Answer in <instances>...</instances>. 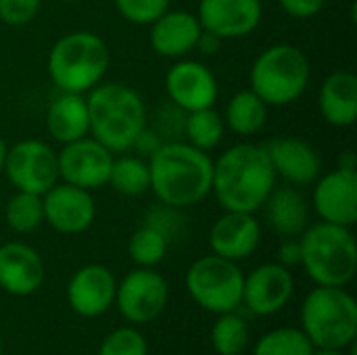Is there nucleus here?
I'll list each match as a JSON object with an SVG mask.
<instances>
[{
  "instance_id": "nucleus-1",
  "label": "nucleus",
  "mask_w": 357,
  "mask_h": 355,
  "mask_svg": "<svg viewBox=\"0 0 357 355\" xmlns=\"http://www.w3.org/2000/svg\"><path fill=\"white\" fill-rule=\"evenodd\" d=\"M276 182L278 178L261 144H234L213 161L211 195L224 211H259Z\"/></svg>"
},
{
  "instance_id": "nucleus-2",
  "label": "nucleus",
  "mask_w": 357,
  "mask_h": 355,
  "mask_svg": "<svg viewBox=\"0 0 357 355\" xmlns=\"http://www.w3.org/2000/svg\"><path fill=\"white\" fill-rule=\"evenodd\" d=\"M146 161L151 190L159 203L186 209L211 195L213 159L186 140L163 142Z\"/></svg>"
},
{
  "instance_id": "nucleus-3",
  "label": "nucleus",
  "mask_w": 357,
  "mask_h": 355,
  "mask_svg": "<svg viewBox=\"0 0 357 355\" xmlns=\"http://www.w3.org/2000/svg\"><path fill=\"white\" fill-rule=\"evenodd\" d=\"M86 103L90 136L111 153L132 151L149 117L140 94L132 86L119 82H100L88 92Z\"/></svg>"
},
{
  "instance_id": "nucleus-4",
  "label": "nucleus",
  "mask_w": 357,
  "mask_h": 355,
  "mask_svg": "<svg viewBox=\"0 0 357 355\" xmlns=\"http://www.w3.org/2000/svg\"><path fill=\"white\" fill-rule=\"evenodd\" d=\"M111 65L107 42L94 31H71L61 36L46 61L48 77L59 92L88 94L102 82Z\"/></svg>"
},
{
  "instance_id": "nucleus-5",
  "label": "nucleus",
  "mask_w": 357,
  "mask_h": 355,
  "mask_svg": "<svg viewBox=\"0 0 357 355\" xmlns=\"http://www.w3.org/2000/svg\"><path fill=\"white\" fill-rule=\"evenodd\" d=\"M301 266L318 287H347L357 272V245L351 228L318 222L299 234Z\"/></svg>"
},
{
  "instance_id": "nucleus-6",
  "label": "nucleus",
  "mask_w": 357,
  "mask_h": 355,
  "mask_svg": "<svg viewBox=\"0 0 357 355\" xmlns=\"http://www.w3.org/2000/svg\"><path fill=\"white\" fill-rule=\"evenodd\" d=\"M301 331L316 349H345L356 343L357 303L345 287H316L301 305Z\"/></svg>"
},
{
  "instance_id": "nucleus-7",
  "label": "nucleus",
  "mask_w": 357,
  "mask_h": 355,
  "mask_svg": "<svg viewBox=\"0 0 357 355\" xmlns=\"http://www.w3.org/2000/svg\"><path fill=\"white\" fill-rule=\"evenodd\" d=\"M312 77L307 54L293 44H274L257 54L251 65V90L268 107H287L301 98Z\"/></svg>"
},
{
  "instance_id": "nucleus-8",
  "label": "nucleus",
  "mask_w": 357,
  "mask_h": 355,
  "mask_svg": "<svg viewBox=\"0 0 357 355\" xmlns=\"http://www.w3.org/2000/svg\"><path fill=\"white\" fill-rule=\"evenodd\" d=\"M245 274L236 262L220 255L199 257L186 272V291L195 303L211 314L236 312L243 303Z\"/></svg>"
},
{
  "instance_id": "nucleus-9",
  "label": "nucleus",
  "mask_w": 357,
  "mask_h": 355,
  "mask_svg": "<svg viewBox=\"0 0 357 355\" xmlns=\"http://www.w3.org/2000/svg\"><path fill=\"white\" fill-rule=\"evenodd\" d=\"M8 182L21 192L44 195L59 178V157L56 151L44 140H21L6 151L4 169Z\"/></svg>"
},
{
  "instance_id": "nucleus-10",
  "label": "nucleus",
  "mask_w": 357,
  "mask_h": 355,
  "mask_svg": "<svg viewBox=\"0 0 357 355\" xmlns=\"http://www.w3.org/2000/svg\"><path fill=\"white\" fill-rule=\"evenodd\" d=\"M169 299L165 278L153 268L132 270L115 291V305L130 324H149L161 316Z\"/></svg>"
},
{
  "instance_id": "nucleus-11",
  "label": "nucleus",
  "mask_w": 357,
  "mask_h": 355,
  "mask_svg": "<svg viewBox=\"0 0 357 355\" xmlns=\"http://www.w3.org/2000/svg\"><path fill=\"white\" fill-rule=\"evenodd\" d=\"M56 157L59 178L63 182L94 192L107 186L115 153H111L92 136H84L75 142L63 144Z\"/></svg>"
},
{
  "instance_id": "nucleus-12",
  "label": "nucleus",
  "mask_w": 357,
  "mask_h": 355,
  "mask_svg": "<svg viewBox=\"0 0 357 355\" xmlns=\"http://www.w3.org/2000/svg\"><path fill=\"white\" fill-rule=\"evenodd\" d=\"M165 92L167 100H172L182 111H199L213 107L218 100V80L213 71L192 59H178L165 73Z\"/></svg>"
},
{
  "instance_id": "nucleus-13",
  "label": "nucleus",
  "mask_w": 357,
  "mask_h": 355,
  "mask_svg": "<svg viewBox=\"0 0 357 355\" xmlns=\"http://www.w3.org/2000/svg\"><path fill=\"white\" fill-rule=\"evenodd\" d=\"M44 222L59 234H82L96 218V203L90 190L56 182L42 195Z\"/></svg>"
},
{
  "instance_id": "nucleus-14",
  "label": "nucleus",
  "mask_w": 357,
  "mask_h": 355,
  "mask_svg": "<svg viewBox=\"0 0 357 355\" xmlns=\"http://www.w3.org/2000/svg\"><path fill=\"white\" fill-rule=\"evenodd\" d=\"M312 203L322 222L351 228L357 222V172L333 169L314 182Z\"/></svg>"
},
{
  "instance_id": "nucleus-15",
  "label": "nucleus",
  "mask_w": 357,
  "mask_h": 355,
  "mask_svg": "<svg viewBox=\"0 0 357 355\" xmlns=\"http://www.w3.org/2000/svg\"><path fill=\"white\" fill-rule=\"evenodd\" d=\"M117 280L102 264L79 268L67 282V303L82 318H98L115 303Z\"/></svg>"
},
{
  "instance_id": "nucleus-16",
  "label": "nucleus",
  "mask_w": 357,
  "mask_h": 355,
  "mask_svg": "<svg viewBox=\"0 0 357 355\" xmlns=\"http://www.w3.org/2000/svg\"><path fill=\"white\" fill-rule=\"evenodd\" d=\"M261 0H201L197 10L201 27L222 40L249 36L261 23Z\"/></svg>"
},
{
  "instance_id": "nucleus-17",
  "label": "nucleus",
  "mask_w": 357,
  "mask_h": 355,
  "mask_svg": "<svg viewBox=\"0 0 357 355\" xmlns=\"http://www.w3.org/2000/svg\"><path fill=\"white\" fill-rule=\"evenodd\" d=\"M276 178H282L291 186L314 184L322 174V159L318 151L303 138L278 136L264 144Z\"/></svg>"
},
{
  "instance_id": "nucleus-18",
  "label": "nucleus",
  "mask_w": 357,
  "mask_h": 355,
  "mask_svg": "<svg viewBox=\"0 0 357 355\" xmlns=\"http://www.w3.org/2000/svg\"><path fill=\"white\" fill-rule=\"evenodd\" d=\"M295 280L289 268L280 264H264L245 276L243 303L257 316L280 312L293 297Z\"/></svg>"
},
{
  "instance_id": "nucleus-19",
  "label": "nucleus",
  "mask_w": 357,
  "mask_h": 355,
  "mask_svg": "<svg viewBox=\"0 0 357 355\" xmlns=\"http://www.w3.org/2000/svg\"><path fill=\"white\" fill-rule=\"evenodd\" d=\"M261 243V224L255 213L226 211L209 230V247L213 255L230 262H243L251 257Z\"/></svg>"
},
{
  "instance_id": "nucleus-20",
  "label": "nucleus",
  "mask_w": 357,
  "mask_h": 355,
  "mask_svg": "<svg viewBox=\"0 0 357 355\" xmlns=\"http://www.w3.org/2000/svg\"><path fill=\"white\" fill-rule=\"evenodd\" d=\"M44 282V262L40 253L19 241L0 245V289L15 297L36 293Z\"/></svg>"
},
{
  "instance_id": "nucleus-21",
  "label": "nucleus",
  "mask_w": 357,
  "mask_h": 355,
  "mask_svg": "<svg viewBox=\"0 0 357 355\" xmlns=\"http://www.w3.org/2000/svg\"><path fill=\"white\" fill-rule=\"evenodd\" d=\"M203 27L190 10H165L151 23V48L165 59H184L195 50Z\"/></svg>"
},
{
  "instance_id": "nucleus-22",
  "label": "nucleus",
  "mask_w": 357,
  "mask_h": 355,
  "mask_svg": "<svg viewBox=\"0 0 357 355\" xmlns=\"http://www.w3.org/2000/svg\"><path fill=\"white\" fill-rule=\"evenodd\" d=\"M268 226L280 236H299L310 226V203L297 186H274L261 205Z\"/></svg>"
},
{
  "instance_id": "nucleus-23",
  "label": "nucleus",
  "mask_w": 357,
  "mask_h": 355,
  "mask_svg": "<svg viewBox=\"0 0 357 355\" xmlns=\"http://www.w3.org/2000/svg\"><path fill=\"white\" fill-rule=\"evenodd\" d=\"M46 132L59 144L75 142L90 136L88 103L84 94L61 92L46 109Z\"/></svg>"
},
{
  "instance_id": "nucleus-24",
  "label": "nucleus",
  "mask_w": 357,
  "mask_h": 355,
  "mask_svg": "<svg viewBox=\"0 0 357 355\" xmlns=\"http://www.w3.org/2000/svg\"><path fill=\"white\" fill-rule=\"evenodd\" d=\"M320 115L335 128H349L357 119V77L354 71L331 73L318 94Z\"/></svg>"
},
{
  "instance_id": "nucleus-25",
  "label": "nucleus",
  "mask_w": 357,
  "mask_h": 355,
  "mask_svg": "<svg viewBox=\"0 0 357 355\" xmlns=\"http://www.w3.org/2000/svg\"><path fill=\"white\" fill-rule=\"evenodd\" d=\"M268 121V105L249 88L236 92L228 105L224 123L238 136H253L264 130Z\"/></svg>"
},
{
  "instance_id": "nucleus-26",
  "label": "nucleus",
  "mask_w": 357,
  "mask_h": 355,
  "mask_svg": "<svg viewBox=\"0 0 357 355\" xmlns=\"http://www.w3.org/2000/svg\"><path fill=\"white\" fill-rule=\"evenodd\" d=\"M115 192L123 197H140L151 190L149 161L138 155H121L113 159L109 182Z\"/></svg>"
},
{
  "instance_id": "nucleus-27",
  "label": "nucleus",
  "mask_w": 357,
  "mask_h": 355,
  "mask_svg": "<svg viewBox=\"0 0 357 355\" xmlns=\"http://www.w3.org/2000/svg\"><path fill=\"white\" fill-rule=\"evenodd\" d=\"M224 132H226L224 117L213 107L186 113L184 138L195 149L209 153L211 149H215L224 140Z\"/></svg>"
},
{
  "instance_id": "nucleus-28",
  "label": "nucleus",
  "mask_w": 357,
  "mask_h": 355,
  "mask_svg": "<svg viewBox=\"0 0 357 355\" xmlns=\"http://www.w3.org/2000/svg\"><path fill=\"white\" fill-rule=\"evenodd\" d=\"M6 224L17 234H29L44 224V205L42 197L33 192L17 190L4 207Z\"/></svg>"
},
{
  "instance_id": "nucleus-29",
  "label": "nucleus",
  "mask_w": 357,
  "mask_h": 355,
  "mask_svg": "<svg viewBox=\"0 0 357 355\" xmlns=\"http://www.w3.org/2000/svg\"><path fill=\"white\" fill-rule=\"evenodd\" d=\"M211 345L220 355H241L249 345L247 322L234 312L220 314L211 328Z\"/></svg>"
},
{
  "instance_id": "nucleus-30",
  "label": "nucleus",
  "mask_w": 357,
  "mask_h": 355,
  "mask_svg": "<svg viewBox=\"0 0 357 355\" xmlns=\"http://www.w3.org/2000/svg\"><path fill=\"white\" fill-rule=\"evenodd\" d=\"M169 241L153 226L142 224L128 243V253L130 259L138 266V268H155L157 264L163 262L165 253H167Z\"/></svg>"
},
{
  "instance_id": "nucleus-31",
  "label": "nucleus",
  "mask_w": 357,
  "mask_h": 355,
  "mask_svg": "<svg viewBox=\"0 0 357 355\" xmlns=\"http://www.w3.org/2000/svg\"><path fill=\"white\" fill-rule=\"evenodd\" d=\"M314 345L312 341L305 337V333L301 328H276L266 333L255 349L253 355H312L314 354Z\"/></svg>"
},
{
  "instance_id": "nucleus-32",
  "label": "nucleus",
  "mask_w": 357,
  "mask_h": 355,
  "mask_svg": "<svg viewBox=\"0 0 357 355\" xmlns=\"http://www.w3.org/2000/svg\"><path fill=\"white\" fill-rule=\"evenodd\" d=\"M184 121H186V111L176 107L172 100H165L153 117H146V126H151L163 142L180 140L184 138Z\"/></svg>"
},
{
  "instance_id": "nucleus-33",
  "label": "nucleus",
  "mask_w": 357,
  "mask_h": 355,
  "mask_svg": "<svg viewBox=\"0 0 357 355\" xmlns=\"http://www.w3.org/2000/svg\"><path fill=\"white\" fill-rule=\"evenodd\" d=\"M98 355H149V343L136 328H117L105 337Z\"/></svg>"
},
{
  "instance_id": "nucleus-34",
  "label": "nucleus",
  "mask_w": 357,
  "mask_h": 355,
  "mask_svg": "<svg viewBox=\"0 0 357 355\" xmlns=\"http://www.w3.org/2000/svg\"><path fill=\"white\" fill-rule=\"evenodd\" d=\"M113 2L126 21L134 25H151L169 8L172 0H113Z\"/></svg>"
},
{
  "instance_id": "nucleus-35",
  "label": "nucleus",
  "mask_w": 357,
  "mask_h": 355,
  "mask_svg": "<svg viewBox=\"0 0 357 355\" xmlns=\"http://www.w3.org/2000/svg\"><path fill=\"white\" fill-rule=\"evenodd\" d=\"M182 209H176V207H169V205H159V207H153L146 218H144V224L146 226H153L157 228L167 241H172V236H178L182 234V228H184V220H182Z\"/></svg>"
},
{
  "instance_id": "nucleus-36",
  "label": "nucleus",
  "mask_w": 357,
  "mask_h": 355,
  "mask_svg": "<svg viewBox=\"0 0 357 355\" xmlns=\"http://www.w3.org/2000/svg\"><path fill=\"white\" fill-rule=\"evenodd\" d=\"M42 0H0V21L13 27L29 23L38 10Z\"/></svg>"
},
{
  "instance_id": "nucleus-37",
  "label": "nucleus",
  "mask_w": 357,
  "mask_h": 355,
  "mask_svg": "<svg viewBox=\"0 0 357 355\" xmlns=\"http://www.w3.org/2000/svg\"><path fill=\"white\" fill-rule=\"evenodd\" d=\"M278 4L295 19H312L324 8L326 0H278Z\"/></svg>"
},
{
  "instance_id": "nucleus-38",
  "label": "nucleus",
  "mask_w": 357,
  "mask_h": 355,
  "mask_svg": "<svg viewBox=\"0 0 357 355\" xmlns=\"http://www.w3.org/2000/svg\"><path fill=\"white\" fill-rule=\"evenodd\" d=\"M163 144V138L151 128V126H144L142 128V132L138 134V138H136V142H134V146H132V151H136V155L138 157H142V159H149L159 146Z\"/></svg>"
},
{
  "instance_id": "nucleus-39",
  "label": "nucleus",
  "mask_w": 357,
  "mask_h": 355,
  "mask_svg": "<svg viewBox=\"0 0 357 355\" xmlns=\"http://www.w3.org/2000/svg\"><path fill=\"white\" fill-rule=\"evenodd\" d=\"M278 264L284 266V268H295V266H301V245L299 241H295L293 236L287 239L280 249H278Z\"/></svg>"
},
{
  "instance_id": "nucleus-40",
  "label": "nucleus",
  "mask_w": 357,
  "mask_h": 355,
  "mask_svg": "<svg viewBox=\"0 0 357 355\" xmlns=\"http://www.w3.org/2000/svg\"><path fill=\"white\" fill-rule=\"evenodd\" d=\"M222 38H218L215 33H211V31H201V36H199V40H197V46H195V50H199L203 56H213L220 48H222Z\"/></svg>"
},
{
  "instance_id": "nucleus-41",
  "label": "nucleus",
  "mask_w": 357,
  "mask_h": 355,
  "mask_svg": "<svg viewBox=\"0 0 357 355\" xmlns=\"http://www.w3.org/2000/svg\"><path fill=\"white\" fill-rule=\"evenodd\" d=\"M356 153L354 151H343L339 155V169H347V172H356Z\"/></svg>"
},
{
  "instance_id": "nucleus-42",
  "label": "nucleus",
  "mask_w": 357,
  "mask_h": 355,
  "mask_svg": "<svg viewBox=\"0 0 357 355\" xmlns=\"http://www.w3.org/2000/svg\"><path fill=\"white\" fill-rule=\"evenodd\" d=\"M6 151H8V146H6V142L2 140V136H0V174H2V169H4V159H6Z\"/></svg>"
},
{
  "instance_id": "nucleus-43",
  "label": "nucleus",
  "mask_w": 357,
  "mask_h": 355,
  "mask_svg": "<svg viewBox=\"0 0 357 355\" xmlns=\"http://www.w3.org/2000/svg\"><path fill=\"white\" fill-rule=\"evenodd\" d=\"M312 355H347L343 349H314Z\"/></svg>"
},
{
  "instance_id": "nucleus-44",
  "label": "nucleus",
  "mask_w": 357,
  "mask_h": 355,
  "mask_svg": "<svg viewBox=\"0 0 357 355\" xmlns=\"http://www.w3.org/2000/svg\"><path fill=\"white\" fill-rule=\"evenodd\" d=\"M0 213H2V197H0Z\"/></svg>"
},
{
  "instance_id": "nucleus-45",
  "label": "nucleus",
  "mask_w": 357,
  "mask_h": 355,
  "mask_svg": "<svg viewBox=\"0 0 357 355\" xmlns=\"http://www.w3.org/2000/svg\"><path fill=\"white\" fill-rule=\"evenodd\" d=\"M0 355H2V339H0Z\"/></svg>"
},
{
  "instance_id": "nucleus-46",
  "label": "nucleus",
  "mask_w": 357,
  "mask_h": 355,
  "mask_svg": "<svg viewBox=\"0 0 357 355\" xmlns=\"http://www.w3.org/2000/svg\"><path fill=\"white\" fill-rule=\"evenodd\" d=\"M63 2H77V0H63Z\"/></svg>"
}]
</instances>
